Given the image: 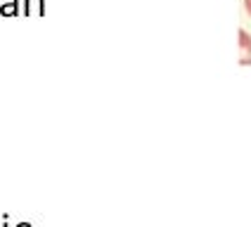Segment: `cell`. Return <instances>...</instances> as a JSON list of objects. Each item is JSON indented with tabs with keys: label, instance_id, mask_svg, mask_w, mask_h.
Segmentation results:
<instances>
[{
	"label": "cell",
	"instance_id": "cell-5",
	"mask_svg": "<svg viewBox=\"0 0 251 227\" xmlns=\"http://www.w3.org/2000/svg\"><path fill=\"white\" fill-rule=\"evenodd\" d=\"M17 227H31V223H19Z\"/></svg>",
	"mask_w": 251,
	"mask_h": 227
},
{
	"label": "cell",
	"instance_id": "cell-1",
	"mask_svg": "<svg viewBox=\"0 0 251 227\" xmlns=\"http://www.w3.org/2000/svg\"><path fill=\"white\" fill-rule=\"evenodd\" d=\"M239 64L251 67V33L239 28Z\"/></svg>",
	"mask_w": 251,
	"mask_h": 227
},
{
	"label": "cell",
	"instance_id": "cell-3",
	"mask_svg": "<svg viewBox=\"0 0 251 227\" xmlns=\"http://www.w3.org/2000/svg\"><path fill=\"white\" fill-rule=\"evenodd\" d=\"M0 14L2 17H17L19 14V0H2L0 2Z\"/></svg>",
	"mask_w": 251,
	"mask_h": 227
},
{
	"label": "cell",
	"instance_id": "cell-4",
	"mask_svg": "<svg viewBox=\"0 0 251 227\" xmlns=\"http://www.w3.org/2000/svg\"><path fill=\"white\" fill-rule=\"evenodd\" d=\"M244 7H247V12H249V17H251V0H244Z\"/></svg>",
	"mask_w": 251,
	"mask_h": 227
},
{
	"label": "cell",
	"instance_id": "cell-6",
	"mask_svg": "<svg viewBox=\"0 0 251 227\" xmlns=\"http://www.w3.org/2000/svg\"><path fill=\"white\" fill-rule=\"evenodd\" d=\"M2 227H7V215H5V223H2Z\"/></svg>",
	"mask_w": 251,
	"mask_h": 227
},
{
	"label": "cell",
	"instance_id": "cell-2",
	"mask_svg": "<svg viewBox=\"0 0 251 227\" xmlns=\"http://www.w3.org/2000/svg\"><path fill=\"white\" fill-rule=\"evenodd\" d=\"M24 14H26V17H33V14L43 17V14H45L43 0H24Z\"/></svg>",
	"mask_w": 251,
	"mask_h": 227
}]
</instances>
